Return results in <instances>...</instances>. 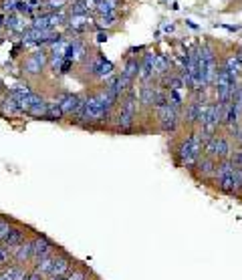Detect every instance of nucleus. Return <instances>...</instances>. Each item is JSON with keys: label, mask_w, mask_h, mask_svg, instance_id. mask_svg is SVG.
Here are the masks:
<instances>
[{"label": "nucleus", "mask_w": 242, "mask_h": 280, "mask_svg": "<svg viewBox=\"0 0 242 280\" xmlns=\"http://www.w3.org/2000/svg\"><path fill=\"white\" fill-rule=\"evenodd\" d=\"M22 242H26V230L22 228V226H12L10 228V232L4 236V240L0 242L4 248H16V246H20Z\"/></svg>", "instance_id": "obj_16"}, {"label": "nucleus", "mask_w": 242, "mask_h": 280, "mask_svg": "<svg viewBox=\"0 0 242 280\" xmlns=\"http://www.w3.org/2000/svg\"><path fill=\"white\" fill-rule=\"evenodd\" d=\"M4 26L8 28V30H12V32H20L22 30V24H20V16L14 12V14H8L6 16V20H4Z\"/></svg>", "instance_id": "obj_25"}, {"label": "nucleus", "mask_w": 242, "mask_h": 280, "mask_svg": "<svg viewBox=\"0 0 242 280\" xmlns=\"http://www.w3.org/2000/svg\"><path fill=\"white\" fill-rule=\"evenodd\" d=\"M240 143H242V135H240Z\"/></svg>", "instance_id": "obj_40"}, {"label": "nucleus", "mask_w": 242, "mask_h": 280, "mask_svg": "<svg viewBox=\"0 0 242 280\" xmlns=\"http://www.w3.org/2000/svg\"><path fill=\"white\" fill-rule=\"evenodd\" d=\"M95 10L99 12V16L115 14L117 12V0H97V2H95Z\"/></svg>", "instance_id": "obj_21"}, {"label": "nucleus", "mask_w": 242, "mask_h": 280, "mask_svg": "<svg viewBox=\"0 0 242 280\" xmlns=\"http://www.w3.org/2000/svg\"><path fill=\"white\" fill-rule=\"evenodd\" d=\"M71 69H73V61L65 59V61L61 63V67H59V73H61V75H67V73H69Z\"/></svg>", "instance_id": "obj_31"}, {"label": "nucleus", "mask_w": 242, "mask_h": 280, "mask_svg": "<svg viewBox=\"0 0 242 280\" xmlns=\"http://www.w3.org/2000/svg\"><path fill=\"white\" fill-rule=\"evenodd\" d=\"M164 30H168V32H172V30H174V24H166V26H164Z\"/></svg>", "instance_id": "obj_39"}, {"label": "nucleus", "mask_w": 242, "mask_h": 280, "mask_svg": "<svg viewBox=\"0 0 242 280\" xmlns=\"http://www.w3.org/2000/svg\"><path fill=\"white\" fill-rule=\"evenodd\" d=\"M16 2L18 0H0V10L8 12V14H14L16 12Z\"/></svg>", "instance_id": "obj_27"}, {"label": "nucleus", "mask_w": 242, "mask_h": 280, "mask_svg": "<svg viewBox=\"0 0 242 280\" xmlns=\"http://www.w3.org/2000/svg\"><path fill=\"white\" fill-rule=\"evenodd\" d=\"M89 272L85 270V268H79V266H75L67 276H65V280H89Z\"/></svg>", "instance_id": "obj_26"}, {"label": "nucleus", "mask_w": 242, "mask_h": 280, "mask_svg": "<svg viewBox=\"0 0 242 280\" xmlns=\"http://www.w3.org/2000/svg\"><path fill=\"white\" fill-rule=\"evenodd\" d=\"M91 75L95 79H103V81L109 79V77H113V63L107 61L101 53H97L95 61L91 63Z\"/></svg>", "instance_id": "obj_10"}, {"label": "nucleus", "mask_w": 242, "mask_h": 280, "mask_svg": "<svg viewBox=\"0 0 242 280\" xmlns=\"http://www.w3.org/2000/svg\"><path fill=\"white\" fill-rule=\"evenodd\" d=\"M230 159H232V163H234V165L242 167V147H240L236 153H232V155H230Z\"/></svg>", "instance_id": "obj_32"}, {"label": "nucleus", "mask_w": 242, "mask_h": 280, "mask_svg": "<svg viewBox=\"0 0 242 280\" xmlns=\"http://www.w3.org/2000/svg\"><path fill=\"white\" fill-rule=\"evenodd\" d=\"M137 109H139V101L135 91L131 89L127 95L121 97V105L115 117V131L119 133H131L135 127V117H137Z\"/></svg>", "instance_id": "obj_2"}, {"label": "nucleus", "mask_w": 242, "mask_h": 280, "mask_svg": "<svg viewBox=\"0 0 242 280\" xmlns=\"http://www.w3.org/2000/svg\"><path fill=\"white\" fill-rule=\"evenodd\" d=\"M218 163H220V161H216V159H212V157L202 155V157L198 159L196 167H194V171H196V175H198L202 181H214V177H216V169H218Z\"/></svg>", "instance_id": "obj_8"}, {"label": "nucleus", "mask_w": 242, "mask_h": 280, "mask_svg": "<svg viewBox=\"0 0 242 280\" xmlns=\"http://www.w3.org/2000/svg\"><path fill=\"white\" fill-rule=\"evenodd\" d=\"M91 26H93V22L87 18V14H83V16H71L69 22H67L69 32H73V34H81V32L89 30Z\"/></svg>", "instance_id": "obj_18"}, {"label": "nucleus", "mask_w": 242, "mask_h": 280, "mask_svg": "<svg viewBox=\"0 0 242 280\" xmlns=\"http://www.w3.org/2000/svg\"><path fill=\"white\" fill-rule=\"evenodd\" d=\"M24 280H42V274H38L36 270H32V272H28V276Z\"/></svg>", "instance_id": "obj_34"}, {"label": "nucleus", "mask_w": 242, "mask_h": 280, "mask_svg": "<svg viewBox=\"0 0 242 280\" xmlns=\"http://www.w3.org/2000/svg\"><path fill=\"white\" fill-rule=\"evenodd\" d=\"M214 183H216L218 192L224 194V196H234L236 194V190H234V163H232V159H224V161L218 163Z\"/></svg>", "instance_id": "obj_4"}, {"label": "nucleus", "mask_w": 242, "mask_h": 280, "mask_svg": "<svg viewBox=\"0 0 242 280\" xmlns=\"http://www.w3.org/2000/svg\"><path fill=\"white\" fill-rule=\"evenodd\" d=\"M46 107H48V101L34 95V101H32V107H30L28 115L34 117V119H46Z\"/></svg>", "instance_id": "obj_19"}, {"label": "nucleus", "mask_w": 242, "mask_h": 280, "mask_svg": "<svg viewBox=\"0 0 242 280\" xmlns=\"http://www.w3.org/2000/svg\"><path fill=\"white\" fill-rule=\"evenodd\" d=\"M115 22H117V12H115V14H107V16H101V18H99V26H101V28H105V26L109 28V26H113Z\"/></svg>", "instance_id": "obj_30"}, {"label": "nucleus", "mask_w": 242, "mask_h": 280, "mask_svg": "<svg viewBox=\"0 0 242 280\" xmlns=\"http://www.w3.org/2000/svg\"><path fill=\"white\" fill-rule=\"evenodd\" d=\"M204 101L202 99H192L188 105H186V109H184V121L188 123V125H200V119H202V115H204Z\"/></svg>", "instance_id": "obj_11"}, {"label": "nucleus", "mask_w": 242, "mask_h": 280, "mask_svg": "<svg viewBox=\"0 0 242 280\" xmlns=\"http://www.w3.org/2000/svg\"><path fill=\"white\" fill-rule=\"evenodd\" d=\"M202 155L206 157H212L216 161H224V159H230L232 155V149H230V141L224 137V135H214L212 139L204 143V151Z\"/></svg>", "instance_id": "obj_5"}, {"label": "nucleus", "mask_w": 242, "mask_h": 280, "mask_svg": "<svg viewBox=\"0 0 242 280\" xmlns=\"http://www.w3.org/2000/svg\"><path fill=\"white\" fill-rule=\"evenodd\" d=\"M186 24H188V26H190L192 30H198V24H194L192 20H186Z\"/></svg>", "instance_id": "obj_37"}, {"label": "nucleus", "mask_w": 242, "mask_h": 280, "mask_svg": "<svg viewBox=\"0 0 242 280\" xmlns=\"http://www.w3.org/2000/svg\"><path fill=\"white\" fill-rule=\"evenodd\" d=\"M172 73V61L166 55H156V77H166Z\"/></svg>", "instance_id": "obj_22"}, {"label": "nucleus", "mask_w": 242, "mask_h": 280, "mask_svg": "<svg viewBox=\"0 0 242 280\" xmlns=\"http://www.w3.org/2000/svg\"><path fill=\"white\" fill-rule=\"evenodd\" d=\"M32 254H34V244H32V240H26V242H22L20 246L12 248V260H14L16 264H20V266L32 262Z\"/></svg>", "instance_id": "obj_15"}, {"label": "nucleus", "mask_w": 242, "mask_h": 280, "mask_svg": "<svg viewBox=\"0 0 242 280\" xmlns=\"http://www.w3.org/2000/svg\"><path fill=\"white\" fill-rule=\"evenodd\" d=\"M12 220H6V218H0V242L4 240V236L10 232V228H12Z\"/></svg>", "instance_id": "obj_28"}, {"label": "nucleus", "mask_w": 242, "mask_h": 280, "mask_svg": "<svg viewBox=\"0 0 242 280\" xmlns=\"http://www.w3.org/2000/svg\"><path fill=\"white\" fill-rule=\"evenodd\" d=\"M55 101L59 103L65 117H73L79 103H81V95H75V93H59V95L55 97Z\"/></svg>", "instance_id": "obj_12"}, {"label": "nucleus", "mask_w": 242, "mask_h": 280, "mask_svg": "<svg viewBox=\"0 0 242 280\" xmlns=\"http://www.w3.org/2000/svg\"><path fill=\"white\" fill-rule=\"evenodd\" d=\"M111 117V113L101 105V101L97 99V95H85V111L81 117L79 127L85 129H95V127H101L103 123H107Z\"/></svg>", "instance_id": "obj_3"}, {"label": "nucleus", "mask_w": 242, "mask_h": 280, "mask_svg": "<svg viewBox=\"0 0 242 280\" xmlns=\"http://www.w3.org/2000/svg\"><path fill=\"white\" fill-rule=\"evenodd\" d=\"M234 55H236V59H238V63L242 65V49H238V51H236Z\"/></svg>", "instance_id": "obj_36"}, {"label": "nucleus", "mask_w": 242, "mask_h": 280, "mask_svg": "<svg viewBox=\"0 0 242 280\" xmlns=\"http://www.w3.org/2000/svg\"><path fill=\"white\" fill-rule=\"evenodd\" d=\"M46 65H48V53L46 51H34L22 61L20 71L28 77H34V75H40Z\"/></svg>", "instance_id": "obj_6"}, {"label": "nucleus", "mask_w": 242, "mask_h": 280, "mask_svg": "<svg viewBox=\"0 0 242 280\" xmlns=\"http://www.w3.org/2000/svg\"><path fill=\"white\" fill-rule=\"evenodd\" d=\"M202 151H204V143L200 141L198 131H192V133L184 139V141L180 143V147H178V151H176V161H178L182 167L194 171V167H196L198 159L202 157Z\"/></svg>", "instance_id": "obj_1"}, {"label": "nucleus", "mask_w": 242, "mask_h": 280, "mask_svg": "<svg viewBox=\"0 0 242 280\" xmlns=\"http://www.w3.org/2000/svg\"><path fill=\"white\" fill-rule=\"evenodd\" d=\"M220 26L226 28V30H230V32H236V30L240 28V26H236V24H234V26H232V24H220Z\"/></svg>", "instance_id": "obj_35"}, {"label": "nucleus", "mask_w": 242, "mask_h": 280, "mask_svg": "<svg viewBox=\"0 0 242 280\" xmlns=\"http://www.w3.org/2000/svg\"><path fill=\"white\" fill-rule=\"evenodd\" d=\"M73 258L69 254H65L63 250H59L55 254V260H53V266L48 270V278H65L71 270H73Z\"/></svg>", "instance_id": "obj_7"}, {"label": "nucleus", "mask_w": 242, "mask_h": 280, "mask_svg": "<svg viewBox=\"0 0 242 280\" xmlns=\"http://www.w3.org/2000/svg\"><path fill=\"white\" fill-rule=\"evenodd\" d=\"M89 12V2L87 0H73L71 4V16H83Z\"/></svg>", "instance_id": "obj_24"}, {"label": "nucleus", "mask_w": 242, "mask_h": 280, "mask_svg": "<svg viewBox=\"0 0 242 280\" xmlns=\"http://www.w3.org/2000/svg\"><path fill=\"white\" fill-rule=\"evenodd\" d=\"M32 244H34L32 262H38V260H42V258H46V256H53V254H57V250H59V246H55L46 236H36V238L32 240Z\"/></svg>", "instance_id": "obj_9"}, {"label": "nucleus", "mask_w": 242, "mask_h": 280, "mask_svg": "<svg viewBox=\"0 0 242 280\" xmlns=\"http://www.w3.org/2000/svg\"><path fill=\"white\" fill-rule=\"evenodd\" d=\"M232 103L236 105V109H238V113H240V117H242V85L238 83V87H236V91H234V95H232Z\"/></svg>", "instance_id": "obj_29"}, {"label": "nucleus", "mask_w": 242, "mask_h": 280, "mask_svg": "<svg viewBox=\"0 0 242 280\" xmlns=\"http://www.w3.org/2000/svg\"><path fill=\"white\" fill-rule=\"evenodd\" d=\"M4 20H6V16H4V14H0V28L4 26Z\"/></svg>", "instance_id": "obj_38"}, {"label": "nucleus", "mask_w": 242, "mask_h": 280, "mask_svg": "<svg viewBox=\"0 0 242 280\" xmlns=\"http://www.w3.org/2000/svg\"><path fill=\"white\" fill-rule=\"evenodd\" d=\"M46 119L48 121H61V119H65V115H63V111H61V107H59L57 101L48 103V107H46Z\"/></svg>", "instance_id": "obj_23"}, {"label": "nucleus", "mask_w": 242, "mask_h": 280, "mask_svg": "<svg viewBox=\"0 0 242 280\" xmlns=\"http://www.w3.org/2000/svg\"><path fill=\"white\" fill-rule=\"evenodd\" d=\"M0 111H2L4 115L8 117H14V115H20V107H18V99L12 95V93L8 91L6 95L2 97V101H0Z\"/></svg>", "instance_id": "obj_17"}, {"label": "nucleus", "mask_w": 242, "mask_h": 280, "mask_svg": "<svg viewBox=\"0 0 242 280\" xmlns=\"http://www.w3.org/2000/svg\"><path fill=\"white\" fill-rule=\"evenodd\" d=\"M222 67L234 77V79H240L242 77V65L238 63V59H236V55L232 53V55H228L226 59H224V63H222Z\"/></svg>", "instance_id": "obj_20"}, {"label": "nucleus", "mask_w": 242, "mask_h": 280, "mask_svg": "<svg viewBox=\"0 0 242 280\" xmlns=\"http://www.w3.org/2000/svg\"><path fill=\"white\" fill-rule=\"evenodd\" d=\"M160 93H162V89L160 87H152L150 83H145L143 87H141V91H139V103H141V107H145V109H156V105H158V99H160Z\"/></svg>", "instance_id": "obj_13"}, {"label": "nucleus", "mask_w": 242, "mask_h": 280, "mask_svg": "<svg viewBox=\"0 0 242 280\" xmlns=\"http://www.w3.org/2000/svg\"><path fill=\"white\" fill-rule=\"evenodd\" d=\"M99 44H103V42H107L109 40V32H105V30H101V32H97V38H95Z\"/></svg>", "instance_id": "obj_33"}, {"label": "nucleus", "mask_w": 242, "mask_h": 280, "mask_svg": "<svg viewBox=\"0 0 242 280\" xmlns=\"http://www.w3.org/2000/svg\"><path fill=\"white\" fill-rule=\"evenodd\" d=\"M156 77V53H145L139 61V79L150 83Z\"/></svg>", "instance_id": "obj_14"}]
</instances>
